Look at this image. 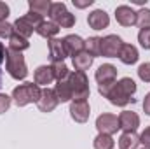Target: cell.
I'll use <instances>...</instances> for the list:
<instances>
[{"mask_svg":"<svg viewBox=\"0 0 150 149\" xmlns=\"http://www.w3.org/2000/svg\"><path fill=\"white\" fill-rule=\"evenodd\" d=\"M33 81L35 84H42V86H47L54 81V74H52V69L49 65H40L35 69V74H33Z\"/></svg>","mask_w":150,"mask_h":149,"instance_id":"cell-18","label":"cell"},{"mask_svg":"<svg viewBox=\"0 0 150 149\" xmlns=\"http://www.w3.org/2000/svg\"><path fill=\"white\" fill-rule=\"evenodd\" d=\"M30 47V42L28 39L19 35L18 32H12V35L9 37V49L11 51H16V53H23Z\"/></svg>","mask_w":150,"mask_h":149,"instance_id":"cell-21","label":"cell"},{"mask_svg":"<svg viewBox=\"0 0 150 149\" xmlns=\"http://www.w3.org/2000/svg\"><path fill=\"white\" fill-rule=\"evenodd\" d=\"M94 79L98 81V84H107V82H115L117 79V67H113L112 63H103L101 67H98Z\"/></svg>","mask_w":150,"mask_h":149,"instance_id":"cell-16","label":"cell"},{"mask_svg":"<svg viewBox=\"0 0 150 149\" xmlns=\"http://www.w3.org/2000/svg\"><path fill=\"white\" fill-rule=\"evenodd\" d=\"M96 130L100 133H107V135H112L117 130H120L117 116L115 114H110V112H105V114L98 116L96 117Z\"/></svg>","mask_w":150,"mask_h":149,"instance_id":"cell-8","label":"cell"},{"mask_svg":"<svg viewBox=\"0 0 150 149\" xmlns=\"http://www.w3.org/2000/svg\"><path fill=\"white\" fill-rule=\"evenodd\" d=\"M136 25L140 28H150V9L143 7L136 12Z\"/></svg>","mask_w":150,"mask_h":149,"instance_id":"cell-28","label":"cell"},{"mask_svg":"<svg viewBox=\"0 0 150 149\" xmlns=\"http://www.w3.org/2000/svg\"><path fill=\"white\" fill-rule=\"evenodd\" d=\"M70 116L75 123H86L91 116V107L87 100H72L70 102Z\"/></svg>","mask_w":150,"mask_h":149,"instance_id":"cell-9","label":"cell"},{"mask_svg":"<svg viewBox=\"0 0 150 149\" xmlns=\"http://www.w3.org/2000/svg\"><path fill=\"white\" fill-rule=\"evenodd\" d=\"M122 39L119 35H107V37H101V56L105 58H117L119 53H120V47H122Z\"/></svg>","mask_w":150,"mask_h":149,"instance_id":"cell-7","label":"cell"},{"mask_svg":"<svg viewBox=\"0 0 150 149\" xmlns=\"http://www.w3.org/2000/svg\"><path fill=\"white\" fill-rule=\"evenodd\" d=\"M140 142L143 144V148L145 149H150V126L142 132V135H140Z\"/></svg>","mask_w":150,"mask_h":149,"instance_id":"cell-33","label":"cell"},{"mask_svg":"<svg viewBox=\"0 0 150 149\" xmlns=\"http://www.w3.org/2000/svg\"><path fill=\"white\" fill-rule=\"evenodd\" d=\"M115 19L120 27H133L136 25V11H133L129 5H119L115 9Z\"/></svg>","mask_w":150,"mask_h":149,"instance_id":"cell-14","label":"cell"},{"mask_svg":"<svg viewBox=\"0 0 150 149\" xmlns=\"http://www.w3.org/2000/svg\"><path fill=\"white\" fill-rule=\"evenodd\" d=\"M67 81H68V84L72 88L74 100H87L89 98L91 90H89V79H87L86 72H79V70L70 72Z\"/></svg>","mask_w":150,"mask_h":149,"instance_id":"cell-4","label":"cell"},{"mask_svg":"<svg viewBox=\"0 0 150 149\" xmlns=\"http://www.w3.org/2000/svg\"><path fill=\"white\" fill-rule=\"evenodd\" d=\"M35 32H37L40 37L51 40V39H56V35L59 34V27L56 23H52V21H42Z\"/></svg>","mask_w":150,"mask_h":149,"instance_id":"cell-19","label":"cell"},{"mask_svg":"<svg viewBox=\"0 0 150 149\" xmlns=\"http://www.w3.org/2000/svg\"><path fill=\"white\" fill-rule=\"evenodd\" d=\"M138 42L143 49H150V28H142L138 34Z\"/></svg>","mask_w":150,"mask_h":149,"instance_id":"cell-29","label":"cell"},{"mask_svg":"<svg viewBox=\"0 0 150 149\" xmlns=\"http://www.w3.org/2000/svg\"><path fill=\"white\" fill-rule=\"evenodd\" d=\"M51 69H52L54 79H56L58 82L67 81V79H68V75H70V69L67 67V63H65V62H56V63H52V65H51Z\"/></svg>","mask_w":150,"mask_h":149,"instance_id":"cell-25","label":"cell"},{"mask_svg":"<svg viewBox=\"0 0 150 149\" xmlns=\"http://www.w3.org/2000/svg\"><path fill=\"white\" fill-rule=\"evenodd\" d=\"M54 93H56V97H58V100H59L61 104H65V102H72V100H74V97H72V88H70L68 81H61V82H58L56 88H54Z\"/></svg>","mask_w":150,"mask_h":149,"instance_id":"cell-23","label":"cell"},{"mask_svg":"<svg viewBox=\"0 0 150 149\" xmlns=\"http://www.w3.org/2000/svg\"><path fill=\"white\" fill-rule=\"evenodd\" d=\"M49 16H51V21L56 23L59 28H72L75 25V16L67 9L63 2H54Z\"/></svg>","mask_w":150,"mask_h":149,"instance_id":"cell-6","label":"cell"},{"mask_svg":"<svg viewBox=\"0 0 150 149\" xmlns=\"http://www.w3.org/2000/svg\"><path fill=\"white\" fill-rule=\"evenodd\" d=\"M7 53H9V49L4 46V42H0V65L5 62V58H7Z\"/></svg>","mask_w":150,"mask_h":149,"instance_id":"cell-35","label":"cell"},{"mask_svg":"<svg viewBox=\"0 0 150 149\" xmlns=\"http://www.w3.org/2000/svg\"><path fill=\"white\" fill-rule=\"evenodd\" d=\"M143 111L147 116H150V93L145 95V98H143Z\"/></svg>","mask_w":150,"mask_h":149,"instance_id":"cell-37","label":"cell"},{"mask_svg":"<svg viewBox=\"0 0 150 149\" xmlns=\"http://www.w3.org/2000/svg\"><path fill=\"white\" fill-rule=\"evenodd\" d=\"M138 77L143 82H150V62H145L138 67Z\"/></svg>","mask_w":150,"mask_h":149,"instance_id":"cell-30","label":"cell"},{"mask_svg":"<svg viewBox=\"0 0 150 149\" xmlns=\"http://www.w3.org/2000/svg\"><path fill=\"white\" fill-rule=\"evenodd\" d=\"M119 126L124 132H136V128L140 126V116L133 111H122L119 114Z\"/></svg>","mask_w":150,"mask_h":149,"instance_id":"cell-12","label":"cell"},{"mask_svg":"<svg viewBox=\"0 0 150 149\" xmlns=\"http://www.w3.org/2000/svg\"><path fill=\"white\" fill-rule=\"evenodd\" d=\"M138 58H140V54H138L136 46H133V44H122L120 53H119V60L124 65H134L138 62Z\"/></svg>","mask_w":150,"mask_h":149,"instance_id":"cell-17","label":"cell"},{"mask_svg":"<svg viewBox=\"0 0 150 149\" xmlns=\"http://www.w3.org/2000/svg\"><path fill=\"white\" fill-rule=\"evenodd\" d=\"M93 2H94V0H84V2L74 0V5H75V7H79V9H84V7H89V5H93Z\"/></svg>","mask_w":150,"mask_h":149,"instance_id":"cell-36","label":"cell"},{"mask_svg":"<svg viewBox=\"0 0 150 149\" xmlns=\"http://www.w3.org/2000/svg\"><path fill=\"white\" fill-rule=\"evenodd\" d=\"M11 102H12V97H9V95H5V93H0V114H4L5 111H9Z\"/></svg>","mask_w":150,"mask_h":149,"instance_id":"cell-31","label":"cell"},{"mask_svg":"<svg viewBox=\"0 0 150 149\" xmlns=\"http://www.w3.org/2000/svg\"><path fill=\"white\" fill-rule=\"evenodd\" d=\"M63 44H65V49H67V54L74 58L75 54L86 51V40L75 34H70L67 37H63Z\"/></svg>","mask_w":150,"mask_h":149,"instance_id":"cell-13","label":"cell"},{"mask_svg":"<svg viewBox=\"0 0 150 149\" xmlns=\"http://www.w3.org/2000/svg\"><path fill=\"white\" fill-rule=\"evenodd\" d=\"M28 5H30V11L32 12H37L40 16H44V14H49L51 12L52 2L51 0H30Z\"/></svg>","mask_w":150,"mask_h":149,"instance_id":"cell-24","label":"cell"},{"mask_svg":"<svg viewBox=\"0 0 150 149\" xmlns=\"http://www.w3.org/2000/svg\"><path fill=\"white\" fill-rule=\"evenodd\" d=\"M58 104H59V100H58V97H56L54 90H51V88L42 90L40 100L37 102L38 111H40V112H52L56 107H58Z\"/></svg>","mask_w":150,"mask_h":149,"instance_id":"cell-10","label":"cell"},{"mask_svg":"<svg viewBox=\"0 0 150 149\" xmlns=\"http://www.w3.org/2000/svg\"><path fill=\"white\" fill-rule=\"evenodd\" d=\"M42 90L35 82H23L12 90V100L18 107H25L28 104H37L40 100Z\"/></svg>","mask_w":150,"mask_h":149,"instance_id":"cell-2","label":"cell"},{"mask_svg":"<svg viewBox=\"0 0 150 149\" xmlns=\"http://www.w3.org/2000/svg\"><path fill=\"white\" fill-rule=\"evenodd\" d=\"M44 21V16H40L37 12H32V11H28V14H25V16H21V18H18L16 21H14V32H18L19 35H23V37H30L35 30L38 28V25Z\"/></svg>","mask_w":150,"mask_h":149,"instance_id":"cell-5","label":"cell"},{"mask_svg":"<svg viewBox=\"0 0 150 149\" xmlns=\"http://www.w3.org/2000/svg\"><path fill=\"white\" fill-rule=\"evenodd\" d=\"M143 149H145V148H143Z\"/></svg>","mask_w":150,"mask_h":149,"instance_id":"cell-39","label":"cell"},{"mask_svg":"<svg viewBox=\"0 0 150 149\" xmlns=\"http://www.w3.org/2000/svg\"><path fill=\"white\" fill-rule=\"evenodd\" d=\"M0 88H2V70H0Z\"/></svg>","mask_w":150,"mask_h":149,"instance_id":"cell-38","label":"cell"},{"mask_svg":"<svg viewBox=\"0 0 150 149\" xmlns=\"http://www.w3.org/2000/svg\"><path fill=\"white\" fill-rule=\"evenodd\" d=\"M134 93H136V82L131 79V77H122L120 81H115L113 86L108 90L107 97L108 102L112 105L117 107H126L129 102H133L134 98Z\"/></svg>","mask_w":150,"mask_h":149,"instance_id":"cell-1","label":"cell"},{"mask_svg":"<svg viewBox=\"0 0 150 149\" xmlns=\"http://www.w3.org/2000/svg\"><path fill=\"white\" fill-rule=\"evenodd\" d=\"M47 49H49V58H51L52 63L65 62V58L68 56L67 49H65V44H63V39H51V40H47Z\"/></svg>","mask_w":150,"mask_h":149,"instance_id":"cell-11","label":"cell"},{"mask_svg":"<svg viewBox=\"0 0 150 149\" xmlns=\"http://www.w3.org/2000/svg\"><path fill=\"white\" fill-rule=\"evenodd\" d=\"M93 60H94V58H93L89 53L82 51V53L75 54L74 58H72V63H74L75 70H79V72H86V70L93 65Z\"/></svg>","mask_w":150,"mask_h":149,"instance_id":"cell-22","label":"cell"},{"mask_svg":"<svg viewBox=\"0 0 150 149\" xmlns=\"http://www.w3.org/2000/svg\"><path fill=\"white\" fill-rule=\"evenodd\" d=\"M5 70H7V74L11 75L12 79H16V81L26 79V75H28V67H26L25 56H23L21 53H16V51H11V49H9L7 58H5Z\"/></svg>","mask_w":150,"mask_h":149,"instance_id":"cell-3","label":"cell"},{"mask_svg":"<svg viewBox=\"0 0 150 149\" xmlns=\"http://www.w3.org/2000/svg\"><path fill=\"white\" fill-rule=\"evenodd\" d=\"M86 53H89L93 58L101 56V37H89L86 40Z\"/></svg>","mask_w":150,"mask_h":149,"instance_id":"cell-27","label":"cell"},{"mask_svg":"<svg viewBox=\"0 0 150 149\" xmlns=\"http://www.w3.org/2000/svg\"><path fill=\"white\" fill-rule=\"evenodd\" d=\"M87 25L93 30H103V28H107L110 25V18L103 9H96L87 16Z\"/></svg>","mask_w":150,"mask_h":149,"instance_id":"cell-15","label":"cell"},{"mask_svg":"<svg viewBox=\"0 0 150 149\" xmlns=\"http://www.w3.org/2000/svg\"><path fill=\"white\" fill-rule=\"evenodd\" d=\"M9 12H11L9 5H7L5 2H0V21H5L7 16H9Z\"/></svg>","mask_w":150,"mask_h":149,"instance_id":"cell-34","label":"cell"},{"mask_svg":"<svg viewBox=\"0 0 150 149\" xmlns=\"http://www.w3.org/2000/svg\"><path fill=\"white\" fill-rule=\"evenodd\" d=\"M93 146L94 149H113L115 142H113L112 135H107V133H98L93 140Z\"/></svg>","mask_w":150,"mask_h":149,"instance_id":"cell-26","label":"cell"},{"mask_svg":"<svg viewBox=\"0 0 150 149\" xmlns=\"http://www.w3.org/2000/svg\"><path fill=\"white\" fill-rule=\"evenodd\" d=\"M140 135L136 132H124L119 139V149H138Z\"/></svg>","mask_w":150,"mask_h":149,"instance_id":"cell-20","label":"cell"},{"mask_svg":"<svg viewBox=\"0 0 150 149\" xmlns=\"http://www.w3.org/2000/svg\"><path fill=\"white\" fill-rule=\"evenodd\" d=\"M14 32V27L7 21H0V37H11Z\"/></svg>","mask_w":150,"mask_h":149,"instance_id":"cell-32","label":"cell"}]
</instances>
